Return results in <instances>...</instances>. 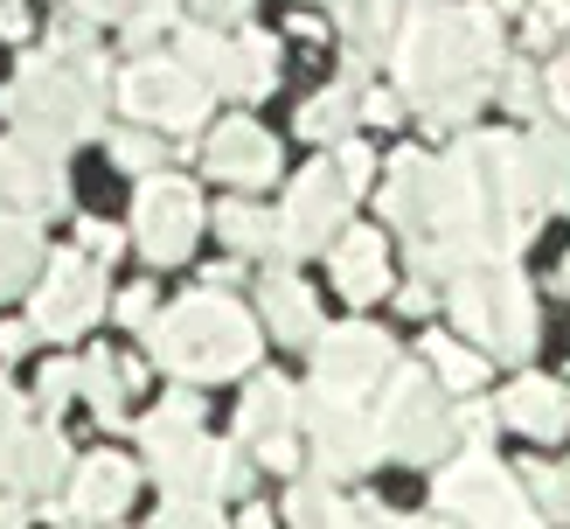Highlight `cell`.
<instances>
[{
  "mask_svg": "<svg viewBox=\"0 0 570 529\" xmlns=\"http://www.w3.org/2000/svg\"><path fill=\"white\" fill-rule=\"evenodd\" d=\"M396 77L424 105L432 126H466L480 98L494 91V77L508 70L501 56V8L480 0H417V14L396 36Z\"/></svg>",
  "mask_w": 570,
  "mask_h": 529,
  "instance_id": "1",
  "label": "cell"
},
{
  "mask_svg": "<svg viewBox=\"0 0 570 529\" xmlns=\"http://www.w3.org/2000/svg\"><path fill=\"white\" fill-rule=\"evenodd\" d=\"M0 105H8V119H14L21 139L63 154L70 139L105 126V56L98 49H83V56H56V49L28 56Z\"/></svg>",
  "mask_w": 570,
  "mask_h": 529,
  "instance_id": "2",
  "label": "cell"
},
{
  "mask_svg": "<svg viewBox=\"0 0 570 529\" xmlns=\"http://www.w3.org/2000/svg\"><path fill=\"white\" fill-rule=\"evenodd\" d=\"M147 349L167 376L181 383H223V376H244L250 362H258V321L244 314L230 293H188L175 300L167 314L147 327Z\"/></svg>",
  "mask_w": 570,
  "mask_h": 529,
  "instance_id": "3",
  "label": "cell"
},
{
  "mask_svg": "<svg viewBox=\"0 0 570 529\" xmlns=\"http://www.w3.org/2000/svg\"><path fill=\"white\" fill-rule=\"evenodd\" d=\"M452 321L480 342V355H501V362H522L535 349V334H543V321H535V293L515 272V258L452 278Z\"/></svg>",
  "mask_w": 570,
  "mask_h": 529,
  "instance_id": "4",
  "label": "cell"
},
{
  "mask_svg": "<svg viewBox=\"0 0 570 529\" xmlns=\"http://www.w3.org/2000/svg\"><path fill=\"white\" fill-rule=\"evenodd\" d=\"M376 439L390 460H411V467H432L445 460V445L460 439V425H452V411L439 398V383L417 370V362H396L390 383L376 390Z\"/></svg>",
  "mask_w": 570,
  "mask_h": 529,
  "instance_id": "5",
  "label": "cell"
},
{
  "mask_svg": "<svg viewBox=\"0 0 570 529\" xmlns=\"http://www.w3.org/2000/svg\"><path fill=\"white\" fill-rule=\"evenodd\" d=\"M432 494H439V509L460 516L466 529H535V522H543V509L529 501V488L494 453H466V460L439 467Z\"/></svg>",
  "mask_w": 570,
  "mask_h": 529,
  "instance_id": "6",
  "label": "cell"
},
{
  "mask_svg": "<svg viewBox=\"0 0 570 529\" xmlns=\"http://www.w3.org/2000/svg\"><path fill=\"white\" fill-rule=\"evenodd\" d=\"M390 370H396V349H390V334L368 327V321H341L313 342V390H327V398L368 404V390H383Z\"/></svg>",
  "mask_w": 570,
  "mask_h": 529,
  "instance_id": "7",
  "label": "cell"
},
{
  "mask_svg": "<svg viewBox=\"0 0 570 529\" xmlns=\"http://www.w3.org/2000/svg\"><path fill=\"white\" fill-rule=\"evenodd\" d=\"M119 98L132 119L167 126V133H195L209 119V84L181 70V56H139V63L119 77Z\"/></svg>",
  "mask_w": 570,
  "mask_h": 529,
  "instance_id": "8",
  "label": "cell"
},
{
  "mask_svg": "<svg viewBox=\"0 0 570 529\" xmlns=\"http://www.w3.org/2000/svg\"><path fill=\"white\" fill-rule=\"evenodd\" d=\"M348 182H341L334 160H313L306 175L293 182L278 209V258H306V251H334L341 244V223H348Z\"/></svg>",
  "mask_w": 570,
  "mask_h": 529,
  "instance_id": "9",
  "label": "cell"
},
{
  "mask_svg": "<svg viewBox=\"0 0 570 529\" xmlns=\"http://www.w3.org/2000/svg\"><path fill=\"white\" fill-rule=\"evenodd\" d=\"M98 306H105V265H91L83 251H56V258L42 265L28 327L49 334V342H77V334L98 321Z\"/></svg>",
  "mask_w": 570,
  "mask_h": 529,
  "instance_id": "10",
  "label": "cell"
},
{
  "mask_svg": "<svg viewBox=\"0 0 570 529\" xmlns=\"http://www.w3.org/2000/svg\"><path fill=\"white\" fill-rule=\"evenodd\" d=\"M195 231H203V195L181 175H147L132 195V237L154 265H181Z\"/></svg>",
  "mask_w": 570,
  "mask_h": 529,
  "instance_id": "11",
  "label": "cell"
},
{
  "mask_svg": "<svg viewBox=\"0 0 570 529\" xmlns=\"http://www.w3.org/2000/svg\"><path fill=\"white\" fill-rule=\"evenodd\" d=\"M299 418H306V432H313V467H321V473H362V467L383 460L376 411H368V404H348V398L313 390Z\"/></svg>",
  "mask_w": 570,
  "mask_h": 529,
  "instance_id": "12",
  "label": "cell"
},
{
  "mask_svg": "<svg viewBox=\"0 0 570 529\" xmlns=\"http://www.w3.org/2000/svg\"><path fill=\"white\" fill-rule=\"evenodd\" d=\"M154 481L167 488V501H223V494L250 488V467H244V453H230L216 439H188L154 460Z\"/></svg>",
  "mask_w": 570,
  "mask_h": 529,
  "instance_id": "13",
  "label": "cell"
},
{
  "mask_svg": "<svg viewBox=\"0 0 570 529\" xmlns=\"http://www.w3.org/2000/svg\"><path fill=\"white\" fill-rule=\"evenodd\" d=\"M0 203H8L14 216H56L70 203V182H63V154H49V147H36V139H8L0 147Z\"/></svg>",
  "mask_w": 570,
  "mask_h": 529,
  "instance_id": "14",
  "label": "cell"
},
{
  "mask_svg": "<svg viewBox=\"0 0 570 529\" xmlns=\"http://www.w3.org/2000/svg\"><path fill=\"white\" fill-rule=\"evenodd\" d=\"M203 167L216 182H237V188H265L278 175V139L258 133L250 119H223L209 133V147H203Z\"/></svg>",
  "mask_w": 570,
  "mask_h": 529,
  "instance_id": "15",
  "label": "cell"
},
{
  "mask_svg": "<svg viewBox=\"0 0 570 529\" xmlns=\"http://www.w3.org/2000/svg\"><path fill=\"white\" fill-rule=\"evenodd\" d=\"M132 488H139V467L126 453H91L70 473V516L77 522H111V516H126Z\"/></svg>",
  "mask_w": 570,
  "mask_h": 529,
  "instance_id": "16",
  "label": "cell"
},
{
  "mask_svg": "<svg viewBox=\"0 0 570 529\" xmlns=\"http://www.w3.org/2000/svg\"><path fill=\"white\" fill-rule=\"evenodd\" d=\"M334 286H341V300H355V306L390 293V244H383V231H341V244H334Z\"/></svg>",
  "mask_w": 570,
  "mask_h": 529,
  "instance_id": "17",
  "label": "cell"
},
{
  "mask_svg": "<svg viewBox=\"0 0 570 529\" xmlns=\"http://www.w3.org/2000/svg\"><path fill=\"white\" fill-rule=\"evenodd\" d=\"M501 418L529 439H563L570 432V390L550 383V376H515L501 398Z\"/></svg>",
  "mask_w": 570,
  "mask_h": 529,
  "instance_id": "18",
  "label": "cell"
},
{
  "mask_svg": "<svg viewBox=\"0 0 570 529\" xmlns=\"http://www.w3.org/2000/svg\"><path fill=\"white\" fill-rule=\"evenodd\" d=\"M258 314H265V327L278 334V342H293V349H306V342H321V306H313V293L299 286L293 272H265V286H258Z\"/></svg>",
  "mask_w": 570,
  "mask_h": 529,
  "instance_id": "19",
  "label": "cell"
},
{
  "mask_svg": "<svg viewBox=\"0 0 570 529\" xmlns=\"http://www.w3.org/2000/svg\"><path fill=\"white\" fill-rule=\"evenodd\" d=\"M299 411H306V398L285 376H258L244 390V404H237V432L250 439V445H265V439H293V425H299Z\"/></svg>",
  "mask_w": 570,
  "mask_h": 529,
  "instance_id": "20",
  "label": "cell"
},
{
  "mask_svg": "<svg viewBox=\"0 0 570 529\" xmlns=\"http://www.w3.org/2000/svg\"><path fill=\"white\" fill-rule=\"evenodd\" d=\"M404 0H334V21H341V36H348L355 49V70H362V56H390L396 36H404Z\"/></svg>",
  "mask_w": 570,
  "mask_h": 529,
  "instance_id": "21",
  "label": "cell"
},
{
  "mask_svg": "<svg viewBox=\"0 0 570 529\" xmlns=\"http://www.w3.org/2000/svg\"><path fill=\"white\" fill-rule=\"evenodd\" d=\"M522 167H529V188L543 195V209L570 203V126H535L522 139Z\"/></svg>",
  "mask_w": 570,
  "mask_h": 529,
  "instance_id": "22",
  "label": "cell"
},
{
  "mask_svg": "<svg viewBox=\"0 0 570 529\" xmlns=\"http://www.w3.org/2000/svg\"><path fill=\"white\" fill-rule=\"evenodd\" d=\"M63 467H70V445H63V432L42 418V425L21 432V453H14L8 488H14V494H49L56 481H63Z\"/></svg>",
  "mask_w": 570,
  "mask_h": 529,
  "instance_id": "23",
  "label": "cell"
},
{
  "mask_svg": "<svg viewBox=\"0 0 570 529\" xmlns=\"http://www.w3.org/2000/svg\"><path fill=\"white\" fill-rule=\"evenodd\" d=\"M36 265H49L42 258V223L0 209V300H14L21 286H36Z\"/></svg>",
  "mask_w": 570,
  "mask_h": 529,
  "instance_id": "24",
  "label": "cell"
},
{
  "mask_svg": "<svg viewBox=\"0 0 570 529\" xmlns=\"http://www.w3.org/2000/svg\"><path fill=\"white\" fill-rule=\"evenodd\" d=\"M139 383V362H119V355H105V349H91L77 362V390L91 398V411L105 418V425H119L126 418V390Z\"/></svg>",
  "mask_w": 570,
  "mask_h": 529,
  "instance_id": "25",
  "label": "cell"
},
{
  "mask_svg": "<svg viewBox=\"0 0 570 529\" xmlns=\"http://www.w3.org/2000/svg\"><path fill=\"white\" fill-rule=\"evenodd\" d=\"M181 70H195L209 91H230L237 98V42H223L209 21L181 28Z\"/></svg>",
  "mask_w": 570,
  "mask_h": 529,
  "instance_id": "26",
  "label": "cell"
},
{
  "mask_svg": "<svg viewBox=\"0 0 570 529\" xmlns=\"http://www.w3.org/2000/svg\"><path fill=\"white\" fill-rule=\"evenodd\" d=\"M139 439H147V460L175 453V445H188V439H203V404H195V390H175L160 411H147Z\"/></svg>",
  "mask_w": 570,
  "mask_h": 529,
  "instance_id": "27",
  "label": "cell"
},
{
  "mask_svg": "<svg viewBox=\"0 0 570 529\" xmlns=\"http://www.w3.org/2000/svg\"><path fill=\"white\" fill-rule=\"evenodd\" d=\"M216 231L230 251H244V258H265V251H278V216L258 209V203H223L216 209Z\"/></svg>",
  "mask_w": 570,
  "mask_h": 529,
  "instance_id": "28",
  "label": "cell"
},
{
  "mask_svg": "<svg viewBox=\"0 0 570 529\" xmlns=\"http://www.w3.org/2000/svg\"><path fill=\"white\" fill-rule=\"evenodd\" d=\"M285 522L293 529H355V501H341L327 481H299L285 494Z\"/></svg>",
  "mask_w": 570,
  "mask_h": 529,
  "instance_id": "29",
  "label": "cell"
},
{
  "mask_svg": "<svg viewBox=\"0 0 570 529\" xmlns=\"http://www.w3.org/2000/svg\"><path fill=\"white\" fill-rule=\"evenodd\" d=\"M355 119H362V91H355V84H327L321 98L299 105V133L306 139H341Z\"/></svg>",
  "mask_w": 570,
  "mask_h": 529,
  "instance_id": "30",
  "label": "cell"
},
{
  "mask_svg": "<svg viewBox=\"0 0 570 529\" xmlns=\"http://www.w3.org/2000/svg\"><path fill=\"white\" fill-rule=\"evenodd\" d=\"M272 84H278V36L244 28L237 36V98H265Z\"/></svg>",
  "mask_w": 570,
  "mask_h": 529,
  "instance_id": "31",
  "label": "cell"
},
{
  "mask_svg": "<svg viewBox=\"0 0 570 529\" xmlns=\"http://www.w3.org/2000/svg\"><path fill=\"white\" fill-rule=\"evenodd\" d=\"M424 362H432V376L445 390H480V376H488V355L452 342V334H432V342H424Z\"/></svg>",
  "mask_w": 570,
  "mask_h": 529,
  "instance_id": "32",
  "label": "cell"
},
{
  "mask_svg": "<svg viewBox=\"0 0 570 529\" xmlns=\"http://www.w3.org/2000/svg\"><path fill=\"white\" fill-rule=\"evenodd\" d=\"M36 425L21 404V390L14 383H0V488H8V473H14V453H21V432Z\"/></svg>",
  "mask_w": 570,
  "mask_h": 529,
  "instance_id": "33",
  "label": "cell"
},
{
  "mask_svg": "<svg viewBox=\"0 0 570 529\" xmlns=\"http://www.w3.org/2000/svg\"><path fill=\"white\" fill-rule=\"evenodd\" d=\"M111 160H119L126 175H139V182H147V175H160L167 147H160L154 133H111Z\"/></svg>",
  "mask_w": 570,
  "mask_h": 529,
  "instance_id": "34",
  "label": "cell"
},
{
  "mask_svg": "<svg viewBox=\"0 0 570 529\" xmlns=\"http://www.w3.org/2000/svg\"><path fill=\"white\" fill-rule=\"evenodd\" d=\"M147 529H230V522H223L216 501H167V509H160Z\"/></svg>",
  "mask_w": 570,
  "mask_h": 529,
  "instance_id": "35",
  "label": "cell"
},
{
  "mask_svg": "<svg viewBox=\"0 0 570 529\" xmlns=\"http://www.w3.org/2000/svg\"><path fill=\"white\" fill-rule=\"evenodd\" d=\"M77 251H83L91 265H111V258L126 251V231H119V223H91V216H83V223H77Z\"/></svg>",
  "mask_w": 570,
  "mask_h": 529,
  "instance_id": "36",
  "label": "cell"
},
{
  "mask_svg": "<svg viewBox=\"0 0 570 529\" xmlns=\"http://www.w3.org/2000/svg\"><path fill=\"white\" fill-rule=\"evenodd\" d=\"M535 509L550 522H570V467H535Z\"/></svg>",
  "mask_w": 570,
  "mask_h": 529,
  "instance_id": "37",
  "label": "cell"
},
{
  "mask_svg": "<svg viewBox=\"0 0 570 529\" xmlns=\"http://www.w3.org/2000/svg\"><path fill=\"white\" fill-rule=\"evenodd\" d=\"M70 398H77V362H49L42 383H36V411L49 418V411H63Z\"/></svg>",
  "mask_w": 570,
  "mask_h": 529,
  "instance_id": "38",
  "label": "cell"
},
{
  "mask_svg": "<svg viewBox=\"0 0 570 529\" xmlns=\"http://www.w3.org/2000/svg\"><path fill=\"white\" fill-rule=\"evenodd\" d=\"M494 418H501V404H466V411H452V425H460V439L473 445V453H488V439H494Z\"/></svg>",
  "mask_w": 570,
  "mask_h": 529,
  "instance_id": "39",
  "label": "cell"
},
{
  "mask_svg": "<svg viewBox=\"0 0 570 529\" xmlns=\"http://www.w3.org/2000/svg\"><path fill=\"white\" fill-rule=\"evenodd\" d=\"M111 314H119L126 327H154L160 321V300H154V286H126L119 300H111Z\"/></svg>",
  "mask_w": 570,
  "mask_h": 529,
  "instance_id": "40",
  "label": "cell"
},
{
  "mask_svg": "<svg viewBox=\"0 0 570 529\" xmlns=\"http://www.w3.org/2000/svg\"><path fill=\"white\" fill-rule=\"evenodd\" d=\"M501 98L515 105V111H535V70L529 63H508L501 70Z\"/></svg>",
  "mask_w": 570,
  "mask_h": 529,
  "instance_id": "41",
  "label": "cell"
},
{
  "mask_svg": "<svg viewBox=\"0 0 570 529\" xmlns=\"http://www.w3.org/2000/svg\"><path fill=\"white\" fill-rule=\"evenodd\" d=\"M334 167H341V182H348V195H355V188H368V167H376V160H368V147H355V139H341Z\"/></svg>",
  "mask_w": 570,
  "mask_h": 529,
  "instance_id": "42",
  "label": "cell"
},
{
  "mask_svg": "<svg viewBox=\"0 0 570 529\" xmlns=\"http://www.w3.org/2000/svg\"><path fill=\"white\" fill-rule=\"evenodd\" d=\"M362 119L368 126H396V119H404V98H396V91H362Z\"/></svg>",
  "mask_w": 570,
  "mask_h": 529,
  "instance_id": "43",
  "label": "cell"
},
{
  "mask_svg": "<svg viewBox=\"0 0 570 529\" xmlns=\"http://www.w3.org/2000/svg\"><path fill=\"white\" fill-rule=\"evenodd\" d=\"M258 453V467H272V473H293L299 467V439H265V445H250Z\"/></svg>",
  "mask_w": 570,
  "mask_h": 529,
  "instance_id": "44",
  "label": "cell"
},
{
  "mask_svg": "<svg viewBox=\"0 0 570 529\" xmlns=\"http://www.w3.org/2000/svg\"><path fill=\"white\" fill-rule=\"evenodd\" d=\"M77 14H91V21H132L139 8H147V0H70Z\"/></svg>",
  "mask_w": 570,
  "mask_h": 529,
  "instance_id": "45",
  "label": "cell"
},
{
  "mask_svg": "<svg viewBox=\"0 0 570 529\" xmlns=\"http://www.w3.org/2000/svg\"><path fill=\"white\" fill-rule=\"evenodd\" d=\"M0 36H8V42L28 36V8H21V0H0Z\"/></svg>",
  "mask_w": 570,
  "mask_h": 529,
  "instance_id": "46",
  "label": "cell"
},
{
  "mask_svg": "<svg viewBox=\"0 0 570 529\" xmlns=\"http://www.w3.org/2000/svg\"><path fill=\"white\" fill-rule=\"evenodd\" d=\"M250 8V0H195V14H203V21H237Z\"/></svg>",
  "mask_w": 570,
  "mask_h": 529,
  "instance_id": "47",
  "label": "cell"
},
{
  "mask_svg": "<svg viewBox=\"0 0 570 529\" xmlns=\"http://www.w3.org/2000/svg\"><path fill=\"white\" fill-rule=\"evenodd\" d=\"M28 342H36V327H28V321H8V327H0V355H21Z\"/></svg>",
  "mask_w": 570,
  "mask_h": 529,
  "instance_id": "48",
  "label": "cell"
},
{
  "mask_svg": "<svg viewBox=\"0 0 570 529\" xmlns=\"http://www.w3.org/2000/svg\"><path fill=\"white\" fill-rule=\"evenodd\" d=\"M550 98H557V111H563V126H570V56L550 70Z\"/></svg>",
  "mask_w": 570,
  "mask_h": 529,
  "instance_id": "49",
  "label": "cell"
},
{
  "mask_svg": "<svg viewBox=\"0 0 570 529\" xmlns=\"http://www.w3.org/2000/svg\"><path fill=\"white\" fill-rule=\"evenodd\" d=\"M396 306H404V314H424V306H432V286H424V278H411V286H404V300H396Z\"/></svg>",
  "mask_w": 570,
  "mask_h": 529,
  "instance_id": "50",
  "label": "cell"
},
{
  "mask_svg": "<svg viewBox=\"0 0 570 529\" xmlns=\"http://www.w3.org/2000/svg\"><path fill=\"white\" fill-rule=\"evenodd\" d=\"M529 14H543V21L563 28V21H570V0H529Z\"/></svg>",
  "mask_w": 570,
  "mask_h": 529,
  "instance_id": "51",
  "label": "cell"
},
{
  "mask_svg": "<svg viewBox=\"0 0 570 529\" xmlns=\"http://www.w3.org/2000/svg\"><path fill=\"white\" fill-rule=\"evenodd\" d=\"M244 529H278V516H272V509H258V501H250V509H244Z\"/></svg>",
  "mask_w": 570,
  "mask_h": 529,
  "instance_id": "52",
  "label": "cell"
},
{
  "mask_svg": "<svg viewBox=\"0 0 570 529\" xmlns=\"http://www.w3.org/2000/svg\"><path fill=\"white\" fill-rule=\"evenodd\" d=\"M0 529H28V516H21V501H0Z\"/></svg>",
  "mask_w": 570,
  "mask_h": 529,
  "instance_id": "53",
  "label": "cell"
},
{
  "mask_svg": "<svg viewBox=\"0 0 570 529\" xmlns=\"http://www.w3.org/2000/svg\"><path fill=\"white\" fill-rule=\"evenodd\" d=\"M396 529H452V522H396Z\"/></svg>",
  "mask_w": 570,
  "mask_h": 529,
  "instance_id": "54",
  "label": "cell"
},
{
  "mask_svg": "<svg viewBox=\"0 0 570 529\" xmlns=\"http://www.w3.org/2000/svg\"><path fill=\"white\" fill-rule=\"evenodd\" d=\"M563 293H570V258H563Z\"/></svg>",
  "mask_w": 570,
  "mask_h": 529,
  "instance_id": "55",
  "label": "cell"
}]
</instances>
